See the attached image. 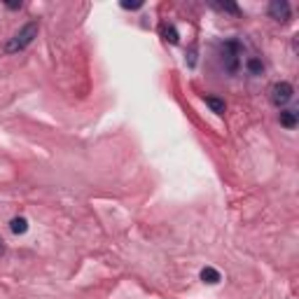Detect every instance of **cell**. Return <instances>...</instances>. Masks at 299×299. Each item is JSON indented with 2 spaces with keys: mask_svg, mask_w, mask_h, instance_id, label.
Listing matches in <instances>:
<instances>
[{
  "mask_svg": "<svg viewBox=\"0 0 299 299\" xmlns=\"http://www.w3.org/2000/svg\"><path fill=\"white\" fill-rule=\"evenodd\" d=\"M220 59H222V66L225 70L229 72H236L241 68V42L238 40H225L220 47Z\"/></svg>",
  "mask_w": 299,
  "mask_h": 299,
  "instance_id": "cell-2",
  "label": "cell"
},
{
  "mask_svg": "<svg viewBox=\"0 0 299 299\" xmlns=\"http://www.w3.org/2000/svg\"><path fill=\"white\" fill-rule=\"evenodd\" d=\"M38 31H40V23L38 21H28L19 28L17 33L10 38V42L5 44V52L7 54H17V52H23L28 44L33 42L38 38Z\"/></svg>",
  "mask_w": 299,
  "mask_h": 299,
  "instance_id": "cell-1",
  "label": "cell"
},
{
  "mask_svg": "<svg viewBox=\"0 0 299 299\" xmlns=\"http://www.w3.org/2000/svg\"><path fill=\"white\" fill-rule=\"evenodd\" d=\"M159 35H161L164 40H166V42H171V44H176V42H178V38H180L173 23H161V26H159Z\"/></svg>",
  "mask_w": 299,
  "mask_h": 299,
  "instance_id": "cell-7",
  "label": "cell"
},
{
  "mask_svg": "<svg viewBox=\"0 0 299 299\" xmlns=\"http://www.w3.org/2000/svg\"><path fill=\"white\" fill-rule=\"evenodd\" d=\"M278 122H281V127H285V129H294L299 122V112L297 110H281Z\"/></svg>",
  "mask_w": 299,
  "mask_h": 299,
  "instance_id": "cell-5",
  "label": "cell"
},
{
  "mask_svg": "<svg viewBox=\"0 0 299 299\" xmlns=\"http://www.w3.org/2000/svg\"><path fill=\"white\" fill-rule=\"evenodd\" d=\"M10 229L14 234H26L28 232V220L26 217H14V220L10 222Z\"/></svg>",
  "mask_w": 299,
  "mask_h": 299,
  "instance_id": "cell-10",
  "label": "cell"
},
{
  "mask_svg": "<svg viewBox=\"0 0 299 299\" xmlns=\"http://www.w3.org/2000/svg\"><path fill=\"white\" fill-rule=\"evenodd\" d=\"M269 17L281 21V23L290 21V5L285 0H273V3H269Z\"/></svg>",
  "mask_w": 299,
  "mask_h": 299,
  "instance_id": "cell-4",
  "label": "cell"
},
{
  "mask_svg": "<svg viewBox=\"0 0 299 299\" xmlns=\"http://www.w3.org/2000/svg\"><path fill=\"white\" fill-rule=\"evenodd\" d=\"M213 7H217V10H222V12H232V14H238V7L234 5V3H217V5H213Z\"/></svg>",
  "mask_w": 299,
  "mask_h": 299,
  "instance_id": "cell-11",
  "label": "cell"
},
{
  "mask_svg": "<svg viewBox=\"0 0 299 299\" xmlns=\"http://www.w3.org/2000/svg\"><path fill=\"white\" fill-rule=\"evenodd\" d=\"M7 10H21V3H7Z\"/></svg>",
  "mask_w": 299,
  "mask_h": 299,
  "instance_id": "cell-13",
  "label": "cell"
},
{
  "mask_svg": "<svg viewBox=\"0 0 299 299\" xmlns=\"http://www.w3.org/2000/svg\"><path fill=\"white\" fill-rule=\"evenodd\" d=\"M206 106L211 108L213 112H217V115H222V112H225V101L222 98H215V96H206Z\"/></svg>",
  "mask_w": 299,
  "mask_h": 299,
  "instance_id": "cell-9",
  "label": "cell"
},
{
  "mask_svg": "<svg viewBox=\"0 0 299 299\" xmlns=\"http://www.w3.org/2000/svg\"><path fill=\"white\" fill-rule=\"evenodd\" d=\"M294 96V87L290 82H276L271 87V103L276 108H285Z\"/></svg>",
  "mask_w": 299,
  "mask_h": 299,
  "instance_id": "cell-3",
  "label": "cell"
},
{
  "mask_svg": "<svg viewBox=\"0 0 299 299\" xmlns=\"http://www.w3.org/2000/svg\"><path fill=\"white\" fill-rule=\"evenodd\" d=\"M3 253H5V241L0 238V255H3Z\"/></svg>",
  "mask_w": 299,
  "mask_h": 299,
  "instance_id": "cell-14",
  "label": "cell"
},
{
  "mask_svg": "<svg viewBox=\"0 0 299 299\" xmlns=\"http://www.w3.org/2000/svg\"><path fill=\"white\" fill-rule=\"evenodd\" d=\"M245 68H248L250 75H262V72H264V63H262L257 56H250L248 61H245Z\"/></svg>",
  "mask_w": 299,
  "mask_h": 299,
  "instance_id": "cell-8",
  "label": "cell"
},
{
  "mask_svg": "<svg viewBox=\"0 0 299 299\" xmlns=\"http://www.w3.org/2000/svg\"><path fill=\"white\" fill-rule=\"evenodd\" d=\"M201 281L208 283V285H217V283L222 281V276L217 269H213V266H204V269H201Z\"/></svg>",
  "mask_w": 299,
  "mask_h": 299,
  "instance_id": "cell-6",
  "label": "cell"
},
{
  "mask_svg": "<svg viewBox=\"0 0 299 299\" xmlns=\"http://www.w3.org/2000/svg\"><path fill=\"white\" fill-rule=\"evenodd\" d=\"M122 7H124V10H140V7H143V3H127V0H124Z\"/></svg>",
  "mask_w": 299,
  "mask_h": 299,
  "instance_id": "cell-12",
  "label": "cell"
}]
</instances>
